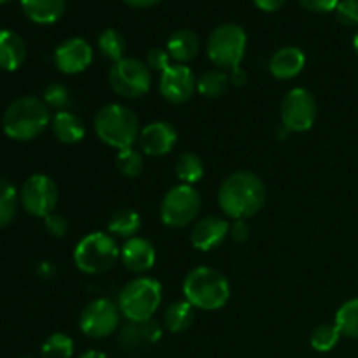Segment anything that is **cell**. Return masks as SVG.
<instances>
[{
  "instance_id": "6da1fadb",
  "label": "cell",
  "mask_w": 358,
  "mask_h": 358,
  "mask_svg": "<svg viewBox=\"0 0 358 358\" xmlns=\"http://www.w3.org/2000/svg\"><path fill=\"white\" fill-rule=\"evenodd\" d=\"M217 201L229 219L248 220L264 206L266 185L252 171H236L222 182Z\"/></svg>"
},
{
  "instance_id": "7a4b0ae2",
  "label": "cell",
  "mask_w": 358,
  "mask_h": 358,
  "mask_svg": "<svg viewBox=\"0 0 358 358\" xmlns=\"http://www.w3.org/2000/svg\"><path fill=\"white\" fill-rule=\"evenodd\" d=\"M51 108L37 96H21L6 108L3 133L16 142H30L51 126Z\"/></svg>"
},
{
  "instance_id": "3957f363",
  "label": "cell",
  "mask_w": 358,
  "mask_h": 358,
  "mask_svg": "<svg viewBox=\"0 0 358 358\" xmlns=\"http://www.w3.org/2000/svg\"><path fill=\"white\" fill-rule=\"evenodd\" d=\"M184 299L194 310L217 311L227 304L231 285L226 276L208 266L191 269L182 283Z\"/></svg>"
},
{
  "instance_id": "277c9868",
  "label": "cell",
  "mask_w": 358,
  "mask_h": 358,
  "mask_svg": "<svg viewBox=\"0 0 358 358\" xmlns=\"http://www.w3.org/2000/svg\"><path fill=\"white\" fill-rule=\"evenodd\" d=\"M93 126L98 138L117 150L135 145L142 131L138 115L121 103H108L101 107L94 115Z\"/></svg>"
},
{
  "instance_id": "5b68a950",
  "label": "cell",
  "mask_w": 358,
  "mask_h": 358,
  "mask_svg": "<svg viewBox=\"0 0 358 358\" xmlns=\"http://www.w3.org/2000/svg\"><path fill=\"white\" fill-rule=\"evenodd\" d=\"M163 301V287L152 276H138L126 283L119 292L117 306L131 324L150 320Z\"/></svg>"
},
{
  "instance_id": "8992f818",
  "label": "cell",
  "mask_w": 358,
  "mask_h": 358,
  "mask_svg": "<svg viewBox=\"0 0 358 358\" xmlns=\"http://www.w3.org/2000/svg\"><path fill=\"white\" fill-rule=\"evenodd\" d=\"M121 257V247L114 236L103 231L90 233L84 236L73 250V262L79 271L86 275H101L114 268Z\"/></svg>"
},
{
  "instance_id": "52a82bcc",
  "label": "cell",
  "mask_w": 358,
  "mask_h": 358,
  "mask_svg": "<svg viewBox=\"0 0 358 358\" xmlns=\"http://www.w3.org/2000/svg\"><path fill=\"white\" fill-rule=\"evenodd\" d=\"M247 51V34L236 23H224L210 34L206 42L208 59L219 70L238 69Z\"/></svg>"
},
{
  "instance_id": "ba28073f",
  "label": "cell",
  "mask_w": 358,
  "mask_h": 358,
  "mask_svg": "<svg viewBox=\"0 0 358 358\" xmlns=\"http://www.w3.org/2000/svg\"><path fill=\"white\" fill-rule=\"evenodd\" d=\"M152 72L143 62L136 58H122L114 63L108 72V84L115 94L128 100L142 98L149 93Z\"/></svg>"
},
{
  "instance_id": "9c48e42d",
  "label": "cell",
  "mask_w": 358,
  "mask_h": 358,
  "mask_svg": "<svg viewBox=\"0 0 358 358\" xmlns=\"http://www.w3.org/2000/svg\"><path fill=\"white\" fill-rule=\"evenodd\" d=\"M201 210V196L194 185L178 184L166 192L161 203V220L171 229L189 226Z\"/></svg>"
},
{
  "instance_id": "30bf717a",
  "label": "cell",
  "mask_w": 358,
  "mask_h": 358,
  "mask_svg": "<svg viewBox=\"0 0 358 358\" xmlns=\"http://www.w3.org/2000/svg\"><path fill=\"white\" fill-rule=\"evenodd\" d=\"M20 203L24 212L30 213L31 217L45 219L55 213L56 205H58V185L44 173L31 175L21 187Z\"/></svg>"
},
{
  "instance_id": "8fae6325",
  "label": "cell",
  "mask_w": 358,
  "mask_h": 358,
  "mask_svg": "<svg viewBox=\"0 0 358 358\" xmlns=\"http://www.w3.org/2000/svg\"><path fill=\"white\" fill-rule=\"evenodd\" d=\"M121 317L122 315L117 303L107 299V297H100V299L91 301L84 308L79 318V327L87 338L105 339L117 331Z\"/></svg>"
},
{
  "instance_id": "7c38bea8",
  "label": "cell",
  "mask_w": 358,
  "mask_h": 358,
  "mask_svg": "<svg viewBox=\"0 0 358 358\" xmlns=\"http://www.w3.org/2000/svg\"><path fill=\"white\" fill-rule=\"evenodd\" d=\"M317 115V100L304 87H294L282 100V122L287 131H308L313 128Z\"/></svg>"
},
{
  "instance_id": "4fadbf2b",
  "label": "cell",
  "mask_w": 358,
  "mask_h": 358,
  "mask_svg": "<svg viewBox=\"0 0 358 358\" xmlns=\"http://www.w3.org/2000/svg\"><path fill=\"white\" fill-rule=\"evenodd\" d=\"M196 90H198V79H196L194 72L187 65L175 63V65H170L161 73V96L170 101V103H185V101L191 100Z\"/></svg>"
},
{
  "instance_id": "5bb4252c",
  "label": "cell",
  "mask_w": 358,
  "mask_h": 358,
  "mask_svg": "<svg viewBox=\"0 0 358 358\" xmlns=\"http://www.w3.org/2000/svg\"><path fill=\"white\" fill-rule=\"evenodd\" d=\"M93 62V48L83 37H72L63 41L55 51L56 69L66 76L84 72Z\"/></svg>"
},
{
  "instance_id": "9a60e30c",
  "label": "cell",
  "mask_w": 358,
  "mask_h": 358,
  "mask_svg": "<svg viewBox=\"0 0 358 358\" xmlns=\"http://www.w3.org/2000/svg\"><path fill=\"white\" fill-rule=\"evenodd\" d=\"M177 129L166 121H154L142 128L138 136L140 150L147 156L161 157L170 154L177 145Z\"/></svg>"
},
{
  "instance_id": "2e32d148",
  "label": "cell",
  "mask_w": 358,
  "mask_h": 358,
  "mask_svg": "<svg viewBox=\"0 0 358 358\" xmlns=\"http://www.w3.org/2000/svg\"><path fill=\"white\" fill-rule=\"evenodd\" d=\"M229 226L222 217L210 215L198 220L191 231V243L199 252H212L226 241L229 236Z\"/></svg>"
},
{
  "instance_id": "e0dca14e",
  "label": "cell",
  "mask_w": 358,
  "mask_h": 358,
  "mask_svg": "<svg viewBox=\"0 0 358 358\" xmlns=\"http://www.w3.org/2000/svg\"><path fill=\"white\" fill-rule=\"evenodd\" d=\"M119 259L128 271L142 275L156 264V248L147 238L133 236L122 243Z\"/></svg>"
},
{
  "instance_id": "ac0fdd59",
  "label": "cell",
  "mask_w": 358,
  "mask_h": 358,
  "mask_svg": "<svg viewBox=\"0 0 358 358\" xmlns=\"http://www.w3.org/2000/svg\"><path fill=\"white\" fill-rule=\"evenodd\" d=\"M306 66V55L301 48L287 45L278 49L269 59V72L280 80H289L299 76Z\"/></svg>"
},
{
  "instance_id": "d6986e66",
  "label": "cell",
  "mask_w": 358,
  "mask_h": 358,
  "mask_svg": "<svg viewBox=\"0 0 358 358\" xmlns=\"http://www.w3.org/2000/svg\"><path fill=\"white\" fill-rule=\"evenodd\" d=\"M27 59V44L13 30H0V70L16 72Z\"/></svg>"
},
{
  "instance_id": "ffe728a7",
  "label": "cell",
  "mask_w": 358,
  "mask_h": 358,
  "mask_svg": "<svg viewBox=\"0 0 358 358\" xmlns=\"http://www.w3.org/2000/svg\"><path fill=\"white\" fill-rule=\"evenodd\" d=\"M166 51L173 62L185 65L187 62L196 58L199 52V38L198 35L187 28L173 31L166 42Z\"/></svg>"
},
{
  "instance_id": "44dd1931",
  "label": "cell",
  "mask_w": 358,
  "mask_h": 358,
  "mask_svg": "<svg viewBox=\"0 0 358 358\" xmlns=\"http://www.w3.org/2000/svg\"><path fill=\"white\" fill-rule=\"evenodd\" d=\"M65 0H21L24 16L37 24H52L65 13Z\"/></svg>"
},
{
  "instance_id": "7402d4cb",
  "label": "cell",
  "mask_w": 358,
  "mask_h": 358,
  "mask_svg": "<svg viewBox=\"0 0 358 358\" xmlns=\"http://www.w3.org/2000/svg\"><path fill=\"white\" fill-rule=\"evenodd\" d=\"M51 129L56 138L62 143H66V145H73V143L80 142L86 135L84 122L80 121L79 115L70 110L56 112L51 121Z\"/></svg>"
},
{
  "instance_id": "603a6c76",
  "label": "cell",
  "mask_w": 358,
  "mask_h": 358,
  "mask_svg": "<svg viewBox=\"0 0 358 358\" xmlns=\"http://www.w3.org/2000/svg\"><path fill=\"white\" fill-rule=\"evenodd\" d=\"M194 322V308L187 301H175L166 308L163 315V324L171 334H180L187 331Z\"/></svg>"
},
{
  "instance_id": "cb8c5ba5",
  "label": "cell",
  "mask_w": 358,
  "mask_h": 358,
  "mask_svg": "<svg viewBox=\"0 0 358 358\" xmlns=\"http://www.w3.org/2000/svg\"><path fill=\"white\" fill-rule=\"evenodd\" d=\"M142 226V219L138 213L131 208H121L110 217L108 220V234L115 238H122V240H129V238L136 236Z\"/></svg>"
},
{
  "instance_id": "d4e9b609",
  "label": "cell",
  "mask_w": 358,
  "mask_h": 358,
  "mask_svg": "<svg viewBox=\"0 0 358 358\" xmlns=\"http://www.w3.org/2000/svg\"><path fill=\"white\" fill-rule=\"evenodd\" d=\"M175 173L180 184L194 185L205 175V164H203L201 157L194 152H184L177 157L175 163Z\"/></svg>"
},
{
  "instance_id": "484cf974",
  "label": "cell",
  "mask_w": 358,
  "mask_h": 358,
  "mask_svg": "<svg viewBox=\"0 0 358 358\" xmlns=\"http://www.w3.org/2000/svg\"><path fill=\"white\" fill-rule=\"evenodd\" d=\"M98 51L105 59L117 63L119 59L126 58V38L115 28H105L98 37Z\"/></svg>"
},
{
  "instance_id": "4316f807",
  "label": "cell",
  "mask_w": 358,
  "mask_h": 358,
  "mask_svg": "<svg viewBox=\"0 0 358 358\" xmlns=\"http://www.w3.org/2000/svg\"><path fill=\"white\" fill-rule=\"evenodd\" d=\"M20 192L7 178L0 177V227L9 226L17 213Z\"/></svg>"
},
{
  "instance_id": "83f0119b",
  "label": "cell",
  "mask_w": 358,
  "mask_h": 358,
  "mask_svg": "<svg viewBox=\"0 0 358 358\" xmlns=\"http://www.w3.org/2000/svg\"><path fill=\"white\" fill-rule=\"evenodd\" d=\"M229 73L224 70H208L198 79V91L205 98H219L229 87Z\"/></svg>"
},
{
  "instance_id": "f1b7e54d",
  "label": "cell",
  "mask_w": 358,
  "mask_h": 358,
  "mask_svg": "<svg viewBox=\"0 0 358 358\" xmlns=\"http://www.w3.org/2000/svg\"><path fill=\"white\" fill-rule=\"evenodd\" d=\"M336 327L341 336L350 339H358V297L350 299L343 304L336 313Z\"/></svg>"
},
{
  "instance_id": "f546056e",
  "label": "cell",
  "mask_w": 358,
  "mask_h": 358,
  "mask_svg": "<svg viewBox=\"0 0 358 358\" xmlns=\"http://www.w3.org/2000/svg\"><path fill=\"white\" fill-rule=\"evenodd\" d=\"M339 339H341V332L336 327V324H322L311 332L310 345L315 352L327 353L338 346Z\"/></svg>"
},
{
  "instance_id": "4dcf8cb0",
  "label": "cell",
  "mask_w": 358,
  "mask_h": 358,
  "mask_svg": "<svg viewBox=\"0 0 358 358\" xmlns=\"http://www.w3.org/2000/svg\"><path fill=\"white\" fill-rule=\"evenodd\" d=\"M115 166H117L119 173H121L122 177H138L143 170V152L135 149V147H128V149L119 150L117 156H115Z\"/></svg>"
},
{
  "instance_id": "1f68e13d",
  "label": "cell",
  "mask_w": 358,
  "mask_h": 358,
  "mask_svg": "<svg viewBox=\"0 0 358 358\" xmlns=\"http://www.w3.org/2000/svg\"><path fill=\"white\" fill-rule=\"evenodd\" d=\"M73 339L63 332L51 334L44 341L41 348L42 358H72L73 355Z\"/></svg>"
},
{
  "instance_id": "d6a6232c",
  "label": "cell",
  "mask_w": 358,
  "mask_h": 358,
  "mask_svg": "<svg viewBox=\"0 0 358 358\" xmlns=\"http://www.w3.org/2000/svg\"><path fill=\"white\" fill-rule=\"evenodd\" d=\"M44 103L48 105L49 108H55L56 112H63L70 107L72 103V96H70L69 87L63 86L59 83H52L45 87L44 91Z\"/></svg>"
},
{
  "instance_id": "836d02e7",
  "label": "cell",
  "mask_w": 358,
  "mask_h": 358,
  "mask_svg": "<svg viewBox=\"0 0 358 358\" xmlns=\"http://www.w3.org/2000/svg\"><path fill=\"white\" fill-rule=\"evenodd\" d=\"M119 345L122 346V350H136L142 345H145L138 324L128 322V325L121 329V332H119Z\"/></svg>"
},
{
  "instance_id": "e575fe53",
  "label": "cell",
  "mask_w": 358,
  "mask_h": 358,
  "mask_svg": "<svg viewBox=\"0 0 358 358\" xmlns=\"http://www.w3.org/2000/svg\"><path fill=\"white\" fill-rule=\"evenodd\" d=\"M336 16L345 27H357L358 24V2L357 0H341L336 7Z\"/></svg>"
},
{
  "instance_id": "d590c367",
  "label": "cell",
  "mask_w": 358,
  "mask_h": 358,
  "mask_svg": "<svg viewBox=\"0 0 358 358\" xmlns=\"http://www.w3.org/2000/svg\"><path fill=\"white\" fill-rule=\"evenodd\" d=\"M170 62H171V58H170V55H168L166 49L156 48V49H150V51L147 52L145 65L149 66L150 72L163 73L164 70L171 65Z\"/></svg>"
},
{
  "instance_id": "8d00e7d4",
  "label": "cell",
  "mask_w": 358,
  "mask_h": 358,
  "mask_svg": "<svg viewBox=\"0 0 358 358\" xmlns=\"http://www.w3.org/2000/svg\"><path fill=\"white\" fill-rule=\"evenodd\" d=\"M44 226L45 231H48L51 236L55 238H63L69 231V220L62 215V213H51L44 219Z\"/></svg>"
},
{
  "instance_id": "74e56055",
  "label": "cell",
  "mask_w": 358,
  "mask_h": 358,
  "mask_svg": "<svg viewBox=\"0 0 358 358\" xmlns=\"http://www.w3.org/2000/svg\"><path fill=\"white\" fill-rule=\"evenodd\" d=\"M140 332H142V338L145 341V345H156L161 338H163V327H161L159 322H156L154 318L150 320L142 322L138 324Z\"/></svg>"
},
{
  "instance_id": "f35d334b",
  "label": "cell",
  "mask_w": 358,
  "mask_h": 358,
  "mask_svg": "<svg viewBox=\"0 0 358 358\" xmlns=\"http://www.w3.org/2000/svg\"><path fill=\"white\" fill-rule=\"evenodd\" d=\"M299 2L301 6L306 7L311 13L325 14L336 10V7H338V3L341 2V0H299Z\"/></svg>"
},
{
  "instance_id": "ab89813d",
  "label": "cell",
  "mask_w": 358,
  "mask_h": 358,
  "mask_svg": "<svg viewBox=\"0 0 358 358\" xmlns=\"http://www.w3.org/2000/svg\"><path fill=\"white\" fill-rule=\"evenodd\" d=\"M229 236L236 243H245L250 236V226L247 220H233L229 226Z\"/></svg>"
},
{
  "instance_id": "60d3db41",
  "label": "cell",
  "mask_w": 358,
  "mask_h": 358,
  "mask_svg": "<svg viewBox=\"0 0 358 358\" xmlns=\"http://www.w3.org/2000/svg\"><path fill=\"white\" fill-rule=\"evenodd\" d=\"M285 2L287 0H254L255 7L264 10V13H275V10L282 9Z\"/></svg>"
},
{
  "instance_id": "b9f144b4",
  "label": "cell",
  "mask_w": 358,
  "mask_h": 358,
  "mask_svg": "<svg viewBox=\"0 0 358 358\" xmlns=\"http://www.w3.org/2000/svg\"><path fill=\"white\" fill-rule=\"evenodd\" d=\"M227 73H229V83L234 84V86H243V84L247 83V72L241 70L240 66H238V69L229 70Z\"/></svg>"
},
{
  "instance_id": "7bdbcfd3",
  "label": "cell",
  "mask_w": 358,
  "mask_h": 358,
  "mask_svg": "<svg viewBox=\"0 0 358 358\" xmlns=\"http://www.w3.org/2000/svg\"><path fill=\"white\" fill-rule=\"evenodd\" d=\"M124 3H128L129 7H136V9H147V7H152L156 3H159L161 0H122Z\"/></svg>"
},
{
  "instance_id": "ee69618b",
  "label": "cell",
  "mask_w": 358,
  "mask_h": 358,
  "mask_svg": "<svg viewBox=\"0 0 358 358\" xmlns=\"http://www.w3.org/2000/svg\"><path fill=\"white\" fill-rule=\"evenodd\" d=\"M79 358H110V357L103 352H98V350H90V352L83 353Z\"/></svg>"
},
{
  "instance_id": "f6af8a7d",
  "label": "cell",
  "mask_w": 358,
  "mask_h": 358,
  "mask_svg": "<svg viewBox=\"0 0 358 358\" xmlns=\"http://www.w3.org/2000/svg\"><path fill=\"white\" fill-rule=\"evenodd\" d=\"M353 49H355V52L358 55V30H357V34L353 35Z\"/></svg>"
},
{
  "instance_id": "bcb514c9",
  "label": "cell",
  "mask_w": 358,
  "mask_h": 358,
  "mask_svg": "<svg viewBox=\"0 0 358 358\" xmlns=\"http://www.w3.org/2000/svg\"><path fill=\"white\" fill-rule=\"evenodd\" d=\"M7 2H13V0H0V3H7Z\"/></svg>"
},
{
  "instance_id": "7dc6e473",
  "label": "cell",
  "mask_w": 358,
  "mask_h": 358,
  "mask_svg": "<svg viewBox=\"0 0 358 358\" xmlns=\"http://www.w3.org/2000/svg\"><path fill=\"white\" fill-rule=\"evenodd\" d=\"M23 358H30V357H23Z\"/></svg>"
},
{
  "instance_id": "c3c4849f",
  "label": "cell",
  "mask_w": 358,
  "mask_h": 358,
  "mask_svg": "<svg viewBox=\"0 0 358 358\" xmlns=\"http://www.w3.org/2000/svg\"><path fill=\"white\" fill-rule=\"evenodd\" d=\"M357 2H358V0H357Z\"/></svg>"
}]
</instances>
